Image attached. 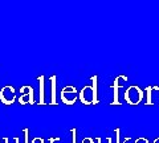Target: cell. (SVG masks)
I'll return each mask as SVG.
<instances>
[{
	"instance_id": "cell-1",
	"label": "cell",
	"mask_w": 159,
	"mask_h": 143,
	"mask_svg": "<svg viewBox=\"0 0 159 143\" xmlns=\"http://www.w3.org/2000/svg\"><path fill=\"white\" fill-rule=\"evenodd\" d=\"M145 90L138 85H130L125 90V101L131 106H137L138 103H141L145 98Z\"/></svg>"
},
{
	"instance_id": "cell-2",
	"label": "cell",
	"mask_w": 159,
	"mask_h": 143,
	"mask_svg": "<svg viewBox=\"0 0 159 143\" xmlns=\"http://www.w3.org/2000/svg\"><path fill=\"white\" fill-rule=\"evenodd\" d=\"M78 100L81 101V103H84V105H97V103H99V98H98V96H96L92 85H85L80 90Z\"/></svg>"
},
{
	"instance_id": "cell-3",
	"label": "cell",
	"mask_w": 159,
	"mask_h": 143,
	"mask_svg": "<svg viewBox=\"0 0 159 143\" xmlns=\"http://www.w3.org/2000/svg\"><path fill=\"white\" fill-rule=\"evenodd\" d=\"M125 82H127V77L123 74H119L114 78L113 83L110 85V89H113V101L110 105L113 106H121L122 103L119 101V90L125 86Z\"/></svg>"
},
{
	"instance_id": "cell-4",
	"label": "cell",
	"mask_w": 159,
	"mask_h": 143,
	"mask_svg": "<svg viewBox=\"0 0 159 143\" xmlns=\"http://www.w3.org/2000/svg\"><path fill=\"white\" fill-rule=\"evenodd\" d=\"M78 93L80 92L76 89V86L68 85V86L61 89V92H60V98H61V101L65 103V105H74L78 100Z\"/></svg>"
},
{
	"instance_id": "cell-5",
	"label": "cell",
	"mask_w": 159,
	"mask_h": 143,
	"mask_svg": "<svg viewBox=\"0 0 159 143\" xmlns=\"http://www.w3.org/2000/svg\"><path fill=\"white\" fill-rule=\"evenodd\" d=\"M16 100H17V93H16V89L12 85H6L0 89V102L2 103L9 106Z\"/></svg>"
},
{
	"instance_id": "cell-6",
	"label": "cell",
	"mask_w": 159,
	"mask_h": 143,
	"mask_svg": "<svg viewBox=\"0 0 159 143\" xmlns=\"http://www.w3.org/2000/svg\"><path fill=\"white\" fill-rule=\"evenodd\" d=\"M20 105H33L34 103V90L32 86L24 85L20 87V96L17 97Z\"/></svg>"
},
{
	"instance_id": "cell-7",
	"label": "cell",
	"mask_w": 159,
	"mask_h": 143,
	"mask_svg": "<svg viewBox=\"0 0 159 143\" xmlns=\"http://www.w3.org/2000/svg\"><path fill=\"white\" fill-rule=\"evenodd\" d=\"M145 94L147 106H152L155 103L159 105V86H147L145 89Z\"/></svg>"
},
{
	"instance_id": "cell-8",
	"label": "cell",
	"mask_w": 159,
	"mask_h": 143,
	"mask_svg": "<svg viewBox=\"0 0 159 143\" xmlns=\"http://www.w3.org/2000/svg\"><path fill=\"white\" fill-rule=\"evenodd\" d=\"M39 82V105H47L45 103V76L41 74L37 77Z\"/></svg>"
},
{
	"instance_id": "cell-9",
	"label": "cell",
	"mask_w": 159,
	"mask_h": 143,
	"mask_svg": "<svg viewBox=\"0 0 159 143\" xmlns=\"http://www.w3.org/2000/svg\"><path fill=\"white\" fill-rule=\"evenodd\" d=\"M49 81H51V105L52 106H57L58 102H57V76L53 74L49 77Z\"/></svg>"
},
{
	"instance_id": "cell-10",
	"label": "cell",
	"mask_w": 159,
	"mask_h": 143,
	"mask_svg": "<svg viewBox=\"0 0 159 143\" xmlns=\"http://www.w3.org/2000/svg\"><path fill=\"white\" fill-rule=\"evenodd\" d=\"M114 132H116V143H127V141L131 139L130 136H127V138H125V139L121 142V129H118V127L114 129Z\"/></svg>"
},
{
	"instance_id": "cell-11",
	"label": "cell",
	"mask_w": 159,
	"mask_h": 143,
	"mask_svg": "<svg viewBox=\"0 0 159 143\" xmlns=\"http://www.w3.org/2000/svg\"><path fill=\"white\" fill-rule=\"evenodd\" d=\"M70 134H72V143H77V129L72 127L70 129Z\"/></svg>"
},
{
	"instance_id": "cell-12",
	"label": "cell",
	"mask_w": 159,
	"mask_h": 143,
	"mask_svg": "<svg viewBox=\"0 0 159 143\" xmlns=\"http://www.w3.org/2000/svg\"><path fill=\"white\" fill-rule=\"evenodd\" d=\"M23 134H24V143H29V129L25 127L23 130Z\"/></svg>"
},
{
	"instance_id": "cell-13",
	"label": "cell",
	"mask_w": 159,
	"mask_h": 143,
	"mask_svg": "<svg viewBox=\"0 0 159 143\" xmlns=\"http://www.w3.org/2000/svg\"><path fill=\"white\" fill-rule=\"evenodd\" d=\"M134 143H150V141H148L147 138H145V136H139V138H137V139L134 141Z\"/></svg>"
},
{
	"instance_id": "cell-14",
	"label": "cell",
	"mask_w": 159,
	"mask_h": 143,
	"mask_svg": "<svg viewBox=\"0 0 159 143\" xmlns=\"http://www.w3.org/2000/svg\"><path fill=\"white\" fill-rule=\"evenodd\" d=\"M32 143H45V139H44V138L37 136V138H33V139H32Z\"/></svg>"
},
{
	"instance_id": "cell-15",
	"label": "cell",
	"mask_w": 159,
	"mask_h": 143,
	"mask_svg": "<svg viewBox=\"0 0 159 143\" xmlns=\"http://www.w3.org/2000/svg\"><path fill=\"white\" fill-rule=\"evenodd\" d=\"M96 141H97V143H102V138H101V136H97ZM107 141H109V143H113V138L107 136Z\"/></svg>"
},
{
	"instance_id": "cell-16",
	"label": "cell",
	"mask_w": 159,
	"mask_h": 143,
	"mask_svg": "<svg viewBox=\"0 0 159 143\" xmlns=\"http://www.w3.org/2000/svg\"><path fill=\"white\" fill-rule=\"evenodd\" d=\"M58 141H61V138L60 136H54V138H49L48 142L49 143H54V142H58Z\"/></svg>"
},
{
	"instance_id": "cell-17",
	"label": "cell",
	"mask_w": 159,
	"mask_h": 143,
	"mask_svg": "<svg viewBox=\"0 0 159 143\" xmlns=\"http://www.w3.org/2000/svg\"><path fill=\"white\" fill-rule=\"evenodd\" d=\"M81 143H94V139H93V138H84V139H82V142Z\"/></svg>"
},
{
	"instance_id": "cell-18",
	"label": "cell",
	"mask_w": 159,
	"mask_h": 143,
	"mask_svg": "<svg viewBox=\"0 0 159 143\" xmlns=\"http://www.w3.org/2000/svg\"><path fill=\"white\" fill-rule=\"evenodd\" d=\"M152 143H159V138H155V139H154V142Z\"/></svg>"
}]
</instances>
